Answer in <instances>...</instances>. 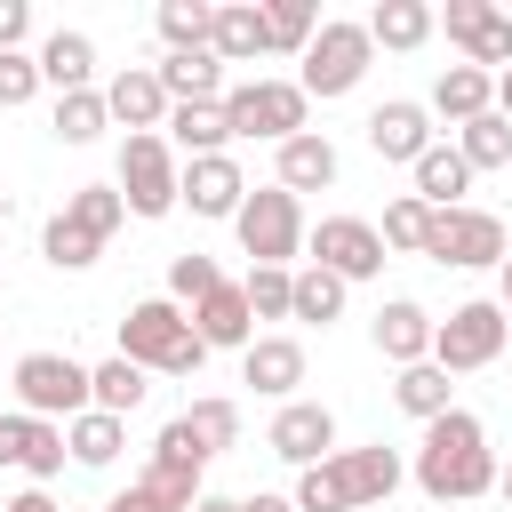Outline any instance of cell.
<instances>
[{"label":"cell","mask_w":512,"mask_h":512,"mask_svg":"<svg viewBox=\"0 0 512 512\" xmlns=\"http://www.w3.org/2000/svg\"><path fill=\"white\" fill-rule=\"evenodd\" d=\"M408 480L432 496V504H480L496 496V448H488V424L472 408H448L424 424L416 456H408Z\"/></svg>","instance_id":"1"},{"label":"cell","mask_w":512,"mask_h":512,"mask_svg":"<svg viewBox=\"0 0 512 512\" xmlns=\"http://www.w3.org/2000/svg\"><path fill=\"white\" fill-rule=\"evenodd\" d=\"M400 480H408V456L384 448V440H368V448H336L312 472H296L288 504L296 512H376V504H392Z\"/></svg>","instance_id":"2"},{"label":"cell","mask_w":512,"mask_h":512,"mask_svg":"<svg viewBox=\"0 0 512 512\" xmlns=\"http://www.w3.org/2000/svg\"><path fill=\"white\" fill-rule=\"evenodd\" d=\"M120 360H136L144 376H200L208 368V344L192 336V312L168 304V296H136L120 312Z\"/></svg>","instance_id":"3"},{"label":"cell","mask_w":512,"mask_h":512,"mask_svg":"<svg viewBox=\"0 0 512 512\" xmlns=\"http://www.w3.org/2000/svg\"><path fill=\"white\" fill-rule=\"evenodd\" d=\"M368 64H376L368 24H360V16H320L312 48L296 56V88H304L312 104H336V96H352V88L368 80Z\"/></svg>","instance_id":"4"},{"label":"cell","mask_w":512,"mask_h":512,"mask_svg":"<svg viewBox=\"0 0 512 512\" xmlns=\"http://www.w3.org/2000/svg\"><path fill=\"white\" fill-rule=\"evenodd\" d=\"M224 128H232V144H288V136L312 128V96L296 80H232Z\"/></svg>","instance_id":"5"},{"label":"cell","mask_w":512,"mask_h":512,"mask_svg":"<svg viewBox=\"0 0 512 512\" xmlns=\"http://www.w3.org/2000/svg\"><path fill=\"white\" fill-rule=\"evenodd\" d=\"M232 232H240V256L248 264H280V272L304 264V200L280 192V184H248Z\"/></svg>","instance_id":"6"},{"label":"cell","mask_w":512,"mask_h":512,"mask_svg":"<svg viewBox=\"0 0 512 512\" xmlns=\"http://www.w3.org/2000/svg\"><path fill=\"white\" fill-rule=\"evenodd\" d=\"M208 448L192 440V424L184 416H168L160 432H152V456H144V472H136V488L160 504V512H192L200 496H208Z\"/></svg>","instance_id":"7"},{"label":"cell","mask_w":512,"mask_h":512,"mask_svg":"<svg viewBox=\"0 0 512 512\" xmlns=\"http://www.w3.org/2000/svg\"><path fill=\"white\" fill-rule=\"evenodd\" d=\"M504 344H512V328H504L496 296H464L432 320V368H448V376H472V368L504 360Z\"/></svg>","instance_id":"8"},{"label":"cell","mask_w":512,"mask_h":512,"mask_svg":"<svg viewBox=\"0 0 512 512\" xmlns=\"http://www.w3.org/2000/svg\"><path fill=\"white\" fill-rule=\"evenodd\" d=\"M424 256L432 264H448V272H488V264H504L512 256V232H504V216L496 208H432V232H424Z\"/></svg>","instance_id":"9"},{"label":"cell","mask_w":512,"mask_h":512,"mask_svg":"<svg viewBox=\"0 0 512 512\" xmlns=\"http://www.w3.org/2000/svg\"><path fill=\"white\" fill-rule=\"evenodd\" d=\"M8 384H16V408L40 416V424L88 416V360H72V352H24L8 368Z\"/></svg>","instance_id":"10"},{"label":"cell","mask_w":512,"mask_h":512,"mask_svg":"<svg viewBox=\"0 0 512 512\" xmlns=\"http://www.w3.org/2000/svg\"><path fill=\"white\" fill-rule=\"evenodd\" d=\"M176 176H184V160L168 152V136H120V176H112V192L128 200L136 224L176 216Z\"/></svg>","instance_id":"11"},{"label":"cell","mask_w":512,"mask_h":512,"mask_svg":"<svg viewBox=\"0 0 512 512\" xmlns=\"http://www.w3.org/2000/svg\"><path fill=\"white\" fill-rule=\"evenodd\" d=\"M304 264H320L344 288H360V280L384 272V240H376L368 216H320V224H304Z\"/></svg>","instance_id":"12"},{"label":"cell","mask_w":512,"mask_h":512,"mask_svg":"<svg viewBox=\"0 0 512 512\" xmlns=\"http://www.w3.org/2000/svg\"><path fill=\"white\" fill-rule=\"evenodd\" d=\"M432 32H448V48H464V64H480V72L512 64V8H496V0H448V8H432Z\"/></svg>","instance_id":"13"},{"label":"cell","mask_w":512,"mask_h":512,"mask_svg":"<svg viewBox=\"0 0 512 512\" xmlns=\"http://www.w3.org/2000/svg\"><path fill=\"white\" fill-rule=\"evenodd\" d=\"M264 448L280 456V464H296V472H312L320 456H336V416L320 408V400H280L272 408V424H264Z\"/></svg>","instance_id":"14"},{"label":"cell","mask_w":512,"mask_h":512,"mask_svg":"<svg viewBox=\"0 0 512 512\" xmlns=\"http://www.w3.org/2000/svg\"><path fill=\"white\" fill-rule=\"evenodd\" d=\"M240 200H248V176H240V160H232V152L184 160V176H176V208H192V216H208V224H232V216H240Z\"/></svg>","instance_id":"15"},{"label":"cell","mask_w":512,"mask_h":512,"mask_svg":"<svg viewBox=\"0 0 512 512\" xmlns=\"http://www.w3.org/2000/svg\"><path fill=\"white\" fill-rule=\"evenodd\" d=\"M424 144H432V112H424V96H384V104L368 112V152H376V160L416 168Z\"/></svg>","instance_id":"16"},{"label":"cell","mask_w":512,"mask_h":512,"mask_svg":"<svg viewBox=\"0 0 512 512\" xmlns=\"http://www.w3.org/2000/svg\"><path fill=\"white\" fill-rule=\"evenodd\" d=\"M104 112L128 128V136H160L168 128V96H160V72L152 64H120L104 80Z\"/></svg>","instance_id":"17"},{"label":"cell","mask_w":512,"mask_h":512,"mask_svg":"<svg viewBox=\"0 0 512 512\" xmlns=\"http://www.w3.org/2000/svg\"><path fill=\"white\" fill-rule=\"evenodd\" d=\"M368 344H376L392 368H416V360H432V312H424L416 296H384L376 320H368Z\"/></svg>","instance_id":"18"},{"label":"cell","mask_w":512,"mask_h":512,"mask_svg":"<svg viewBox=\"0 0 512 512\" xmlns=\"http://www.w3.org/2000/svg\"><path fill=\"white\" fill-rule=\"evenodd\" d=\"M336 176H344V160H336V144H328L320 128H304V136L272 144V184H280V192H296V200H304V192H328Z\"/></svg>","instance_id":"19"},{"label":"cell","mask_w":512,"mask_h":512,"mask_svg":"<svg viewBox=\"0 0 512 512\" xmlns=\"http://www.w3.org/2000/svg\"><path fill=\"white\" fill-rule=\"evenodd\" d=\"M192 336H200L208 352H248V344H256V312H248L240 280H224V288H208V296L192 304Z\"/></svg>","instance_id":"20"},{"label":"cell","mask_w":512,"mask_h":512,"mask_svg":"<svg viewBox=\"0 0 512 512\" xmlns=\"http://www.w3.org/2000/svg\"><path fill=\"white\" fill-rule=\"evenodd\" d=\"M424 112H432V120H448V128H464V120L496 112V72H480V64H440V80H432Z\"/></svg>","instance_id":"21"},{"label":"cell","mask_w":512,"mask_h":512,"mask_svg":"<svg viewBox=\"0 0 512 512\" xmlns=\"http://www.w3.org/2000/svg\"><path fill=\"white\" fill-rule=\"evenodd\" d=\"M240 384L264 392V400H296V384H304V344H296V336H256V344L240 352Z\"/></svg>","instance_id":"22"},{"label":"cell","mask_w":512,"mask_h":512,"mask_svg":"<svg viewBox=\"0 0 512 512\" xmlns=\"http://www.w3.org/2000/svg\"><path fill=\"white\" fill-rule=\"evenodd\" d=\"M208 56H216V64H256V56H272V40H264V0H216Z\"/></svg>","instance_id":"23"},{"label":"cell","mask_w":512,"mask_h":512,"mask_svg":"<svg viewBox=\"0 0 512 512\" xmlns=\"http://www.w3.org/2000/svg\"><path fill=\"white\" fill-rule=\"evenodd\" d=\"M32 64H40V88H56V96L96 88V40H88V32H72V24H56V32L32 48Z\"/></svg>","instance_id":"24"},{"label":"cell","mask_w":512,"mask_h":512,"mask_svg":"<svg viewBox=\"0 0 512 512\" xmlns=\"http://www.w3.org/2000/svg\"><path fill=\"white\" fill-rule=\"evenodd\" d=\"M168 152L176 160H208V152H232V128H224V104H168Z\"/></svg>","instance_id":"25"},{"label":"cell","mask_w":512,"mask_h":512,"mask_svg":"<svg viewBox=\"0 0 512 512\" xmlns=\"http://www.w3.org/2000/svg\"><path fill=\"white\" fill-rule=\"evenodd\" d=\"M408 184H416V200L424 208H464V192H472V168H464V152L456 144H424V160L408 168Z\"/></svg>","instance_id":"26"},{"label":"cell","mask_w":512,"mask_h":512,"mask_svg":"<svg viewBox=\"0 0 512 512\" xmlns=\"http://www.w3.org/2000/svg\"><path fill=\"white\" fill-rule=\"evenodd\" d=\"M152 72H160V96H168V104H224V64H216L208 48H192V56H160Z\"/></svg>","instance_id":"27"},{"label":"cell","mask_w":512,"mask_h":512,"mask_svg":"<svg viewBox=\"0 0 512 512\" xmlns=\"http://www.w3.org/2000/svg\"><path fill=\"white\" fill-rule=\"evenodd\" d=\"M360 24H368V40H376V48L408 56V48H424V40H432V0H376Z\"/></svg>","instance_id":"28"},{"label":"cell","mask_w":512,"mask_h":512,"mask_svg":"<svg viewBox=\"0 0 512 512\" xmlns=\"http://www.w3.org/2000/svg\"><path fill=\"white\" fill-rule=\"evenodd\" d=\"M344 280L336 272H320V264H296L288 272V320H304V328H328V320H344Z\"/></svg>","instance_id":"29"},{"label":"cell","mask_w":512,"mask_h":512,"mask_svg":"<svg viewBox=\"0 0 512 512\" xmlns=\"http://www.w3.org/2000/svg\"><path fill=\"white\" fill-rule=\"evenodd\" d=\"M144 392H152V376H144L136 360H120V352L88 368V408H104V416H120V424L144 408Z\"/></svg>","instance_id":"30"},{"label":"cell","mask_w":512,"mask_h":512,"mask_svg":"<svg viewBox=\"0 0 512 512\" xmlns=\"http://www.w3.org/2000/svg\"><path fill=\"white\" fill-rule=\"evenodd\" d=\"M392 408H400V416H416V424L448 416V408H456V384H448V368H432V360H416V368H392Z\"/></svg>","instance_id":"31"},{"label":"cell","mask_w":512,"mask_h":512,"mask_svg":"<svg viewBox=\"0 0 512 512\" xmlns=\"http://www.w3.org/2000/svg\"><path fill=\"white\" fill-rule=\"evenodd\" d=\"M120 448H128V424H120V416H104V408H88V416H72V424H64V456H72V464H88V472L120 464Z\"/></svg>","instance_id":"32"},{"label":"cell","mask_w":512,"mask_h":512,"mask_svg":"<svg viewBox=\"0 0 512 512\" xmlns=\"http://www.w3.org/2000/svg\"><path fill=\"white\" fill-rule=\"evenodd\" d=\"M456 152H464V168H472V176H488V168H512V120H504V112H480V120H464V128H456Z\"/></svg>","instance_id":"33"},{"label":"cell","mask_w":512,"mask_h":512,"mask_svg":"<svg viewBox=\"0 0 512 512\" xmlns=\"http://www.w3.org/2000/svg\"><path fill=\"white\" fill-rule=\"evenodd\" d=\"M320 32V0H264V40L272 56H304Z\"/></svg>","instance_id":"34"},{"label":"cell","mask_w":512,"mask_h":512,"mask_svg":"<svg viewBox=\"0 0 512 512\" xmlns=\"http://www.w3.org/2000/svg\"><path fill=\"white\" fill-rule=\"evenodd\" d=\"M48 128H56V144H72V152H80V144H96V136L112 128L104 88H72V96H56V120H48Z\"/></svg>","instance_id":"35"},{"label":"cell","mask_w":512,"mask_h":512,"mask_svg":"<svg viewBox=\"0 0 512 512\" xmlns=\"http://www.w3.org/2000/svg\"><path fill=\"white\" fill-rule=\"evenodd\" d=\"M64 216H72L88 240H112V232L128 224V200H120L112 184H72V192H64Z\"/></svg>","instance_id":"36"},{"label":"cell","mask_w":512,"mask_h":512,"mask_svg":"<svg viewBox=\"0 0 512 512\" xmlns=\"http://www.w3.org/2000/svg\"><path fill=\"white\" fill-rule=\"evenodd\" d=\"M160 40H168V56H192V48H208V24H216V0H160Z\"/></svg>","instance_id":"37"},{"label":"cell","mask_w":512,"mask_h":512,"mask_svg":"<svg viewBox=\"0 0 512 512\" xmlns=\"http://www.w3.org/2000/svg\"><path fill=\"white\" fill-rule=\"evenodd\" d=\"M424 232H432V208H424L416 192H400V200H384V224H376V240H384V256H424Z\"/></svg>","instance_id":"38"},{"label":"cell","mask_w":512,"mask_h":512,"mask_svg":"<svg viewBox=\"0 0 512 512\" xmlns=\"http://www.w3.org/2000/svg\"><path fill=\"white\" fill-rule=\"evenodd\" d=\"M40 256H48L56 272H88V264L104 256V240H88V232H80V224H72V216L56 208V216L40 224Z\"/></svg>","instance_id":"39"},{"label":"cell","mask_w":512,"mask_h":512,"mask_svg":"<svg viewBox=\"0 0 512 512\" xmlns=\"http://www.w3.org/2000/svg\"><path fill=\"white\" fill-rule=\"evenodd\" d=\"M184 424H192V440H200L208 456H224V448H240V400H224V392H208V400H192V408H184Z\"/></svg>","instance_id":"40"},{"label":"cell","mask_w":512,"mask_h":512,"mask_svg":"<svg viewBox=\"0 0 512 512\" xmlns=\"http://www.w3.org/2000/svg\"><path fill=\"white\" fill-rule=\"evenodd\" d=\"M208 288H224V264L216 256H200V248H184V256H168V304H200Z\"/></svg>","instance_id":"41"},{"label":"cell","mask_w":512,"mask_h":512,"mask_svg":"<svg viewBox=\"0 0 512 512\" xmlns=\"http://www.w3.org/2000/svg\"><path fill=\"white\" fill-rule=\"evenodd\" d=\"M240 296H248V312H256V320H288V272H280V264H248Z\"/></svg>","instance_id":"42"},{"label":"cell","mask_w":512,"mask_h":512,"mask_svg":"<svg viewBox=\"0 0 512 512\" xmlns=\"http://www.w3.org/2000/svg\"><path fill=\"white\" fill-rule=\"evenodd\" d=\"M32 448H40V416L0 408V464H8V472H24V464H32Z\"/></svg>","instance_id":"43"},{"label":"cell","mask_w":512,"mask_h":512,"mask_svg":"<svg viewBox=\"0 0 512 512\" xmlns=\"http://www.w3.org/2000/svg\"><path fill=\"white\" fill-rule=\"evenodd\" d=\"M32 96H40L32 48H8V56H0V112H16V104H32Z\"/></svg>","instance_id":"44"},{"label":"cell","mask_w":512,"mask_h":512,"mask_svg":"<svg viewBox=\"0 0 512 512\" xmlns=\"http://www.w3.org/2000/svg\"><path fill=\"white\" fill-rule=\"evenodd\" d=\"M32 40V0H0V56Z\"/></svg>","instance_id":"45"},{"label":"cell","mask_w":512,"mask_h":512,"mask_svg":"<svg viewBox=\"0 0 512 512\" xmlns=\"http://www.w3.org/2000/svg\"><path fill=\"white\" fill-rule=\"evenodd\" d=\"M0 512H64V504H56V496H48V488H16V496H8V504H0Z\"/></svg>","instance_id":"46"},{"label":"cell","mask_w":512,"mask_h":512,"mask_svg":"<svg viewBox=\"0 0 512 512\" xmlns=\"http://www.w3.org/2000/svg\"><path fill=\"white\" fill-rule=\"evenodd\" d=\"M240 512H296L280 488H256V496H240Z\"/></svg>","instance_id":"47"},{"label":"cell","mask_w":512,"mask_h":512,"mask_svg":"<svg viewBox=\"0 0 512 512\" xmlns=\"http://www.w3.org/2000/svg\"><path fill=\"white\" fill-rule=\"evenodd\" d=\"M104 512H160V504H152V496H144V488H136V480H128V488H120V496H112V504H104Z\"/></svg>","instance_id":"48"},{"label":"cell","mask_w":512,"mask_h":512,"mask_svg":"<svg viewBox=\"0 0 512 512\" xmlns=\"http://www.w3.org/2000/svg\"><path fill=\"white\" fill-rule=\"evenodd\" d=\"M496 312H504V328H512V256L496 264Z\"/></svg>","instance_id":"49"},{"label":"cell","mask_w":512,"mask_h":512,"mask_svg":"<svg viewBox=\"0 0 512 512\" xmlns=\"http://www.w3.org/2000/svg\"><path fill=\"white\" fill-rule=\"evenodd\" d=\"M192 512H240V496H216V488H208V496H200Z\"/></svg>","instance_id":"50"},{"label":"cell","mask_w":512,"mask_h":512,"mask_svg":"<svg viewBox=\"0 0 512 512\" xmlns=\"http://www.w3.org/2000/svg\"><path fill=\"white\" fill-rule=\"evenodd\" d=\"M496 112H504V120H512V64H504V72H496Z\"/></svg>","instance_id":"51"},{"label":"cell","mask_w":512,"mask_h":512,"mask_svg":"<svg viewBox=\"0 0 512 512\" xmlns=\"http://www.w3.org/2000/svg\"><path fill=\"white\" fill-rule=\"evenodd\" d=\"M496 496H504V504H512V464H496Z\"/></svg>","instance_id":"52"},{"label":"cell","mask_w":512,"mask_h":512,"mask_svg":"<svg viewBox=\"0 0 512 512\" xmlns=\"http://www.w3.org/2000/svg\"><path fill=\"white\" fill-rule=\"evenodd\" d=\"M0 216H8V192H0Z\"/></svg>","instance_id":"53"}]
</instances>
